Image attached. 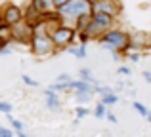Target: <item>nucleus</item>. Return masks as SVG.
<instances>
[{
    "label": "nucleus",
    "mask_w": 151,
    "mask_h": 137,
    "mask_svg": "<svg viewBox=\"0 0 151 137\" xmlns=\"http://www.w3.org/2000/svg\"><path fill=\"white\" fill-rule=\"evenodd\" d=\"M130 59H132V61H136V63H138V61L142 59V55H140V53H132V55H130Z\"/></svg>",
    "instance_id": "27"
},
{
    "label": "nucleus",
    "mask_w": 151,
    "mask_h": 137,
    "mask_svg": "<svg viewBox=\"0 0 151 137\" xmlns=\"http://www.w3.org/2000/svg\"><path fill=\"white\" fill-rule=\"evenodd\" d=\"M17 137H27V135L23 133V131H17Z\"/></svg>",
    "instance_id": "29"
},
{
    "label": "nucleus",
    "mask_w": 151,
    "mask_h": 137,
    "mask_svg": "<svg viewBox=\"0 0 151 137\" xmlns=\"http://www.w3.org/2000/svg\"><path fill=\"white\" fill-rule=\"evenodd\" d=\"M44 95H46V107H48L50 111H58V109L61 107V103H59V97L55 95V92H52L50 88L44 92Z\"/></svg>",
    "instance_id": "8"
},
{
    "label": "nucleus",
    "mask_w": 151,
    "mask_h": 137,
    "mask_svg": "<svg viewBox=\"0 0 151 137\" xmlns=\"http://www.w3.org/2000/svg\"><path fill=\"white\" fill-rule=\"evenodd\" d=\"M35 8L38 11H50L54 8V0H35Z\"/></svg>",
    "instance_id": "11"
},
{
    "label": "nucleus",
    "mask_w": 151,
    "mask_h": 137,
    "mask_svg": "<svg viewBox=\"0 0 151 137\" xmlns=\"http://www.w3.org/2000/svg\"><path fill=\"white\" fill-rule=\"evenodd\" d=\"M92 21L96 23V25H100L103 31L111 25V17H109V15H105V13H94L92 15Z\"/></svg>",
    "instance_id": "9"
},
{
    "label": "nucleus",
    "mask_w": 151,
    "mask_h": 137,
    "mask_svg": "<svg viewBox=\"0 0 151 137\" xmlns=\"http://www.w3.org/2000/svg\"><path fill=\"white\" fill-rule=\"evenodd\" d=\"M0 130H2V124H0Z\"/></svg>",
    "instance_id": "30"
},
{
    "label": "nucleus",
    "mask_w": 151,
    "mask_h": 137,
    "mask_svg": "<svg viewBox=\"0 0 151 137\" xmlns=\"http://www.w3.org/2000/svg\"><path fill=\"white\" fill-rule=\"evenodd\" d=\"M117 101H119V97L115 95V93H111V95H103L100 103H103V105H115Z\"/></svg>",
    "instance_id": "14"
},
{
    "label": "nucleus",
    "mask_w": 151,
    "mask_h": 137,
    "mask_svg": "<svg viewBox=\"0 0 151 137\" xmlns=\"http://www.w3.org/2000/svg\"><path fill=\"white\" fill-rule=\"evenodd\" d=\"M31 48H33V53H35V55H50V53L54 52L55 46L52 44V40H50L48 34H37V36L33 38Z\"/></svg>",
    "instance_id": "2"
},
{
    "label": "nucleus",
    "mask_w": 151,
    "mask_h": 137,
    "mask_svg": "<svg viewBox=\"0 0 151 137\" xmlns=\"http://www.w3.org/2000/svg\"><path fill=\"white\" fill-rule=\"evenodd\" d=\"M69 88V82H55V84L50 86L52 92H61V89H67Z\"/></svg>",
    "instance_id": "16"
},
{
    "label": "nucleus",
    "mask_w": 151,
    "mask_h": 137,
    "mask_svg": "<svg viewBox=\"0 0 151 137\" xmlns=\"http://www.w3.org/2000/svg\"><path fill=\"white\" fill-rule=\"evenodd\" d=\"M144 78H145V82H151V72L149 70H144Z\"/></svg>",
    "instance_id": "28"
},
{
    "label": "nucleus",
    "mask_w": 151,
    "mask_h": 137,
    "mask_svg": "<svg viewBox=\"0 0 151 137\" xmlns=\"http://www.w3.org/2000/svg\"><path fill=\"white\" fill-rule=\"evenodd\" d=\"M59 10V15L65 17H86L92 10V4L88 0H67Z\"/></svg>",
    "instance_id": "1"
},
{
    "label": "nucleus",
    "mask_w": 151,
    "mask_h": 137,
    "mask_svg": "<svg viewBox=\"0 0 151 137\" xmlns=\"http://www.w3.org/2000/svg\"><path fill=\"white\" fill-rule=\"evenodd\" d=\"M21 80L25 82L27 86H33V88H37V86H38V82H37V80H33V78H29L27 74H23V76H21Z\"/></svg>",
    "instance_id": "19"
},
{
    "label": "nucleus",
    "mask_w": 151,
    "mask_h": 137,
    "mask_svg": "<svg viewBox=\"0 0 151 137\" xmlns=\"http://www.w3.org/2000/svg\"><path fill=\"white\" fill-rule=\"evenodd\" d=\"M119 74H130V69H126V67H119Z\"/></svg>",
    "instance_id": "25"
},
{
    "label": "nucleus",
    "mask_w": 151,
    "mask_h": 137,
    "mask_svg": "<svg viewBox=\"0 0 151 137\" xmlns=\"http://www.w3.org/2000/svg\"><path fill=\"white\" fill-rule=\"evenodd\" d=\"M78 74H81V80H82V82H86V84L94 86V88L98 86V80L92 76V72H90L88 69H81V72H78Z\"/></svg>",
    "instance_id": "10"
},
{
    "label": "nucleus",
    "mask_w": 151,
    "mask_h": 137,
    "mask_svg": "<svg viewBox=\"0 0 151 137\" xmlns=\"http://www.w3.org/2000/svg\"><path fill=\"white\" fill-rule=\"evenodd\" d=\"M88 2H90V0H88Z\"/></svg>",
    "instance_id": "31"
},
{
    "label": "nucleus",
    "mask_w": 151,
    "mask_h": 137,
    "mask_svg": "<svg viewBox=\"0 0 151 137\" xmlns=\"http://www.w3.org/2000/svg\"><path fill=\"white\" fill-rule=\"evenodd\" d=\"M105 116H107V120L109 122H113V124H117V116L113 114V112H105Z\"/></svg>",
    "instance_id": "24"
},
{
    "label": "nucleus",
    "mask_w": 151,
    "mask_h": 137,
    "mask_svg": "<svg viewBox=\"0 0 151 137\" xmlns=\"http://www.w3.org/2000/svg\"><path fill=\"white\" fill-rule=\"evenodd\" d=\"M12 105L10 103H6V101H0V112H4V114H10L12 112Z\"/></svg>",
    "instance_id": "18"
},
{
    "label": "nucleus",
    "mask_w": 151,
    "mask_h": 137,
    "mask_svg": "<svg viewBox=\"0 0 151 137\" xmlns=\"http://www.w3.org/2000/svg\"><path fill=\"white\" fill-rule=\"evenodd\" d=\"M105 105H103V103H98L96 105V111H94V114H96L98 116V118H105Z\"/></svg>",
    "instance_id": "17"
},
{
    "label": "nucleus",
    "mask_w": 151,
    "mask_h": 137,
    "mask_svg": "<svg viewBox=\"0 0 151 137\" xmlns=\"http://www.w3.org/2000/svg\"><path fill=\"white\" fill-rule=\"evenodd\" d=\"M69 88L75 89V93H94V86L86 84V82H82V80H71Z\"/></svg>",
    "instance_id": "7"
},
{
    "label": "nucleus",
    "mask_w": 151,
    "mask_h": 137,
    "mask_svg": "<svg viewBox=\"0 0 151 137\" xmlns=\"http://www.w3.org/2000/svg\"><path fill=\"white\" fill-rule=\"evenodd\" d=\"M86 114H90L88 109H82V107H78V109H77V116H78V118H82V116H86Z\"/></svg>",
    "instance_id": "21"
},
{
    "label": "nucleus",
    "mask_w": 151,
    "mask_h": 137,
    "mask_svg": "<svg viewBox=\"0 0 151 137\" xmlns=\"http://www.w3.org/2000/svg\"><path fill=\"white\" fill-rule=\"evenodd\" d=\"M10 122H12V128H14L15 131H23V124L19 122V120H14V118H10Z\"/></svg>",
    "instance_id": "20"
},
{
    "label": "nucleus",
    "mask_w": 151,
    "mask_h": 137,
    "mask_svg": "<svg viewBox=\"0 0 151 137\" xmlns=\"http://www.w3.org/2000/svg\"><path fill=\"white\" fill-rule=\"evenodd\" d=\"M132 107H134V111H138L142 116H144V118H147V116H149V111L145 109V105H144V103H140V101H134Z\"/></svg>",
    "instance_id": "13"
},
{
    "label": "nucleus",
    "mask_w": 151,
    "mask_h": 137,
    "mask_svg": "<svg viewBox=\"0 0 151 137\" xmlns=\"http://www.w3.org/2000/svg\"><path fill=\"white\" fill-rule=\"evenodd\" d=\"M58 82H71V76H69V74H59Z\"/></svg>",
    "instance_id": "23"
},
{
    "label": "nucleus",
    "mask_w": 151,
    "mask_h": 137,
    "mask_svg": "<svg viewBox=\"0 0 151 137\" xmlns=\"http://www.w3.org/2000/svg\"><path fill=\"white\" fill-rule=\"evenodd\" d=\"M65 2H67V0H54V6H55V8H61Z\"/></svg>",
    "instance_id": "26"
},
{
    "label": "nucleus",
    "mask_w": 151,
    "mask_h": 137,
    "mask_svg": "<svg viewBox=\"0 0 151 137\" xmlns=\"http://www.w3.org/2000/svg\"><path fill=\"white\" fill-rule=\"evenodd\" d=\"M101 42L103 44H109L111 48H115V50H121V48L126 46V34L121 33V31H109V33L103 34Z\"/></svg>",
    "instance_id": "4"
},
{
    "label": "nucleus",
    "mask_w": 151,
    "mask_h": 137,
    "mask_svg": "<svg viewBox=\"0 0 151 137\" xmlns=\"http://www.w3.org/2000/svg\"><path fill=\"white\" fill-rule=\"evenodd\" d=\"M73 36H75L73 29H69V27H58V29L52 33L50 40H52L54 46H65V44H69V42L73 40Z\"/></svg>",
    "instance_id": "3"
},
{
    "label": "nucleus",
    "mask_w": 151,
    "mask_h": 137,
    "mask_svg": "<svg viewBox=\"0 0 151 137\" xmlns=\"http://www.w3.org/2000/svg\"><path fill=\"white\" fill-rule=\"evenodd\" d=\"M92 10H94V13H105L109 17H113L115 11H117V6L111 0H100V2H96L92 6Z\"/></svg>",
    "instance_id": "5"
},
{
    "label": "nucleus",
    "mask_w": 151,
    "mask_h": 137,
    "mask_svg": "<svg viewBox=\"0 0 151 137\" xmlns=\"http://www.w3.org/2000/svg\"><path fill=\"white\" fill-rule=\"evenodd\" d=\"M4 21H6L8 25H17V23L21 21V11H19L17 8L10 6L6 10V13H4Z\"/></svg>",
    "instance_id": "6"
},
{
    "label": "nucleus",
    "mask_w": 151,
    "mask_h": 137,
    "mask_svg": "<svg viewBox=\"0 0 151 137\" xmlns=\"http://www.w3.org/2000/svg\"><path fill=\"white\" fill-rule=\"evenodd\" d=\"M67 52L73 53L75 57H86V46H69Z\"/></svg>",
    "instance_id": "12"
},
{
    "label": "nucleus",
    "mask_w": 151,
    "mask_h": 137,
    "mask_svg": "<svg viewBox=\"0 0 151 137\" xmlns=\"http://www.w3.org/2000/svg\"><path fill=\"white\" fill-rule=\"evenodd\" d=\"M90 97H92V93H75V101L77 103H88Z\"/></svg>",
    "instance_id": "15"
},
{
    "label": "nucleus",
    "mask_w": 151,
    "mask_h": 137,
    "mask_svg": "<svg viewBox=\"0 0 151 137\" xmlns=\"http://www.w3.org/2000/svg\"><path fill=\"white\" fill-rule=\"evenodd\" d=\"M0 137H14V131H12V130H6V128H2V130H0Z\"/></svg>",
    "instance_id": "22"
}]
</instances>
